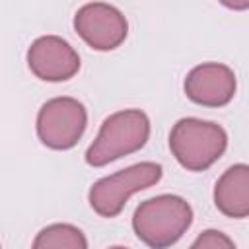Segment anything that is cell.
Masks as SVG:
<instances>
[{
    "label": "cell",
    "instance_id": "obj_2",
    "mask_svg": "<svg viewBox=\"0 0 249 249\" xmlns=\"http://www.w3.org/2000/svg\"><path fill=\"white\" fill-rule=\"evenodd\" d=\"M150 138V119L140 109H123L109 115L95 140L86 150V161L91 167H103L123 156L134 154Z\"/></svg>",
    "mask_w": 249,
    "mask_h": 249
},
{
    "label": "cell",
    "instance_id": "obj_10",
    "mask_svg": "<svg viewBox=\"0 0 249 249\" xmlns=\"http://www.w3.org/2000/svg\"><path fill=\"white\" fill-rule=\"evenodd\" d=\"M84 231L72 224H51L33 239V249H86Z\"/></svg>",
    "mask_w": 249,
    "mask_h": 249
},
{
    "label": "cell",
    "instance_id": "obj_5",
    "mask_svg": "<svg viewBox=\"0 0 249 249\" xmlns=\"http://www.w3.org/2000/svg\"><path fill=\"white\" fill-rule=\"evenodd\" d=\"M88 126V111L74 97H53L37 113V136L51 150H70L78 144Z\"/></svg>",
    "mask_w": 249,
    "mask_h": 249
},
{
    "label": "cell",
    "instance_id": "obj_12",
    "mask_svg": "<svg viewBox=\"0 0 249 249\" xmlns=\"http://www.w3.org/2000/svg\"><path fill=\"white\" fill-rule=\"evenodd\" d=\"M218 2L230 10H237V12L249 10V0H218Z\"/></svg>",
    "mask_w": 249,
    "mask_h": 249
},
{
    "label": "cell",
    "instance_id": "obj_8",
    "mask_svg": "<svg viewBox=\"0 0 249 249\" xmlns=\"http://www.w3.org/2000/svg\"><path fill=\"white\" fill-rule=\"evenodd\" d=\"M237 80L230 66L222 62H202L195 66L185 82V95L202 107H224L235 95Z\"/></svg>",
    "mask_w": 249,
    "mask_h": 249
},
{
    "label": "cell",
    "instance_id": "obj_6",
    "mask_svg": "<svg viewBox=\"0 0 249 249\" xmlns=\"http://www.w3.org/2000/svg\"><path fill=\"white\" fill-rule=\"evenodd\" d=\"M76 33L95 51H113L128 35L123 12L107 2H88L74 16Z\"/></svg>",
    "mask_w": 249,
    "mask_h": 249
},
{
    "label": "cell",
    "instance_id": "obj_7",
    "mask_svg": "<svg viewBox=\"0 0 249 249\" xmlns=\"http://www.w3.org/2000/svg\"><path fill=\"white\" fill-rule=\"evenodd\" d=\"M29 70L45 82H66L80 70L76 49L58 35L37 37L27 49Z\"/></svg>",
    "mask_w": 249,
    "mask_h": 249
},
{
    "label": "cell",
    "instance_id": "obj_3",
    "mask_svg": "<svg viewBox=\"0 0 249 249\" xmlns=\"http://www.w3.org/2000/svg\"><path fill=\"white\" fill-rule=\"evenodd\" d=\"M228 148V132L214 121L196 117L179 119L169 132V150L187 171H204Z\"/></svg>",
    "mask_w": 249,
    "mask_h": 249
},
{
    "label": "cell",
    "instance_id": "obj_9",
    "mask_svg": "<svg viewBox=\"0 0 249 249\" xmlns=\"http://www.w3.org/2000/svg\"><path fill=\"white\" fill-rule=\"evenodd\" d=\"M214 204L228 218L249 216V165L233 163L214 185Z\"/></svg>",
    "mask_w": 249,
    "mask_h": 249
},
{
    "label": "cell",
    "instance_id": "obj_11",
    "mask_svg": "<svg viewBox=\"0 0 249 249\" xmlns=\"http://www.w3.org/2000/svg\"><path fill=\"white\" fill-rule=\"evenodd\" d=\"M193 249H220V247H235L233 239L228 237L224 231L220 230H204L193 243H191Z\"/></svg>",
    "mask_w": 249,
    "mask_h": 249
},
{
    "label": "cell",
    "instance_id": "obj_1",
    "mask_svg": "<svg viewBox=\"0 0 249 249\" xmlns=\"http://www.w3.org/2000/svg\"><path fill=\"white\" fill-rule=\"evenodd\" d=\"M193 224L191 204L177 195H158L140 202L132 216L136 237L154 249L177 243Z\"/></svg>",
    "mask_w": 249,
    "mask_h": 249
},
{
    "label": "cell",
    "instance_id": "obj_4",
    "mask_svg": "<svg viewBox=\"0 0 249 249\" xmlns=\"http://www.w3.org/2000/svg\"><path fill=\"white\" fill-rule=\"evenodd\" d=\"M161 165L156 161H140L128 165L117 173L97 179L88 193L89 206L95 214L103 218H115L123 212L126 200L161 179Z\"/></svg>",
    "mask_w": 249,
    "mask_h": 249
}]
</instances>
